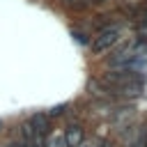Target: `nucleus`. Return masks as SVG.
Masks as SVG:
<instances>
[{
	"mask_svg": "<svg viewBox=\"0 0 147 147\" xmlns=\"http://www.w3.org/2000/svg\"><path fill=\"white\" fill-rule=\"evenodd\" d=\"M117 39H119V28H117V25L103 28V30L94 37V41H92V53H103V51H108L110 46L117 44Z\"/></svg>",
	"mask_w": 147,
	"mask_h": 147,
	"instance_id": "1",
	"label": "nucleus"
},
{
	"mask_svg": "<svg viewBox=\"0 0 147 147\" xmlns=\"http://www.w3.org/2000/svg\"><path fill=\"white\" fill-rule=\"evenodd\" d=\"M62 140H64V147H80L83 140H85V131H83V126H80V124H71V126H67Z\"/></svg>",
	"mask_w": 147,
	"mask_h": 147,
	"instance_id": "2",
	"label": "nucleus"
},
{
	"mask_svg": "<svg viewBox=\"0 0 147 147\" xmlns=\"http://www.w3.org/2000/svg\"><path fill=\"white\" fill-rule=\"evenodd\" d=\"M28 124H30V126L34 129V133L41 136V138H46L48 131H51V117H48L46 113H37V115H32Z\"/></svg>",
	"mask_w": 147,
	"mask_h": 147,
	"instance_id": "3",
	"label": "nucleus"
},
{
	"mask_svg": "<svg viewBox=\"0 0 147 147\" xmlns=\"http://www.w3.org/2000/svg\"><path fill=\"white\" fill-rule=\"evenodd\" d=\"M133 147H147V129H142V131L138 133V138H136Z\"/></svg>",
	"mask_w": 147,
	"mask_h": 147,
	"instance_id": "4",
	"label": "nucleus"
},
{
	"mask_svg": "<svg viewBox=\"0 0 147 147\" xmlns=\"http://www.w3.org/2000/svg\"><path fill=\"white\" fill-rule=\"evenodd\" d=\"M138 37H140V39H145V37H147V23H145V21L138 25Z\"/></svg>",
	"mask_w": 147,
	"mask_h": 147,
	"instance_id": "5",
	"label": "nucleus"
},
{
	"mask_svg": "<svg viewBox=\"0 0 147 147\" xmlns=\"http://www.w3.org/2000/svg\"><path fill=\"white\" fill-rule=\"evenodd\" d=\"M92 2H106V0H92Z\"/></svg>",
	"mask_w": 147,
	"mask_h": 147,
	"instance_id": "6",
	"label": "nucleus"
},
{
	"mask_svg": "<svg viewBox=\"0 0 147 147\" xmlns=\"http://www.w3.org/2000/svg\"><path fill=\"white\" fill-rule=\"evenodd\" d=\"M0 129H2V122H0Z\"/></svg>",
	"mask_w": 147,
	"mask_h": 147,
	"instance_id": "7",
	"label": "nucleus"
}]
</instances>
